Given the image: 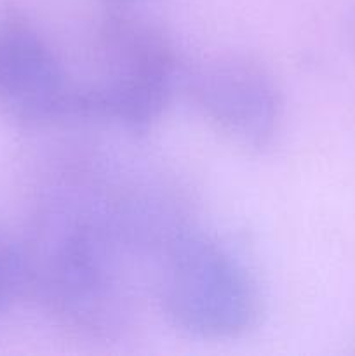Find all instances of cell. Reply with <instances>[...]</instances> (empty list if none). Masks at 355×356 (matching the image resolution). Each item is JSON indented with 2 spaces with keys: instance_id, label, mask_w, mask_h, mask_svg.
I'll return each mask as SVG.
<instances>
[{
  "instance_id": "4",
  "label": "cell",
  "mask_w": 355,
  "mask_h": 356,
  "mask_svg": "<svg viewBox=\"0 0 355 356\" xmlns=\"http://www.w3.org/2000/svg\"><path fill=\"white\" fill-rule=\"evenodd\" d=\"M197 110L223 134L246 148H267L282 117L281 92L270 73L240 56L209 59L187 75Z\"/></svg>"
},
{
  "instance_id": "7",
  "label": "cell",
  "mask_w": 355,
  "mask_h": 356,
  "mask_svg": "<svg viewBox=\"0 0 355 356\" xmlns=\"http://www.w3.org/2000/svg\"><path fill=\"white\" fill-rule=\"evenodd\" d=\"M108 10H129L134 3L141 0H103Z\"/></svg>"
},
{
  "instance_id": "3",
  "label": "cell",
  "mask_w": 355,
  "mask_h": 356,
  "mask_svg": "<svg viewBox=\"0 0 355 356\" xmlns=\"http://www.w3.org/2000/svg\"><path fill=\"white\" fill-rule=\"evenodd\" d=\"M100 79L77 87L73 118L108 122L143 134L173 94L178 59L162 31L129 10H108L97 35Z\"/></svg>"
},
{
  "instance_id": "5",
  "label": "cell",
  "mask_w": 355,
  "mask_h": 356,
  "mask_svg": "<svg viewBox=\"0 0 355 356\" xmlns=\"http://www.w3.org/2000/svg\"><path fill=\"white\" fill-rule=\"evenodd\" d=\"M77 87L21 10L0 14V106L26 124L73 118Z\"/></svg>"
},
{
  "instance_id": "2",
  "label": "cell",
  "mask_w": 355,
  "mask_h": 356,
  "mask_svg": "<svg viewBox=\"0 0 355 356\" xmlns=\"http://www.w3.org/2000/svg\"><path fill=\"white\" fill-rule=\"evenodd\" d=\"M153 289L167 320L204 339L242 336L261 315L258 289L240 261L181 222L160 249Z\"/></svg>"
},
{
  "instance_id": "1",
  "label": "cell",
  "mask_w": 355,
  "mask_h": 356,
  "mask_svg": "<svg viewBox=\"0 0 355 356\" xmlns=\"http://www.w3.org/2000/svg\"><path fill=\"white\" fill-rule=\"evenodd\" d=\"M176 219L153 200L129 197L89 174L52 188L26 254L28 291L58 322L93 337H113L136 315V273L157 266Z\"/></svg>"
},
{
  "instance_id": "8",
  "label": "cell",
  "mask_w": 355,
  "mask_h": 356,
  "mask_svg": "<svg viewBox=\"0 0 355 356\" xmlns=\"http://www.w3.org/2000/svg\"><path fill=\"white\" fill-rule=\"evenodd\" d=\"M347 33L348 37H350L352 44L355 45V7H352L350 10H348L347 14Z\"/></svg>"
},
{
  "instance_id": "6",
  "label": "cell",
  "mask_w": 355,
  "mask_h": 356,
  "mask_svg": "<svg viewBox=\"0 0 355 356\" xmlns=\"http://www.w3.org/2000/svg\"><path fill=\"white\" fill-rule=\"evenodd\" d=\"M28 291V263L24 249L0 236V312Z\"/></svg>"
}]
</instances>
